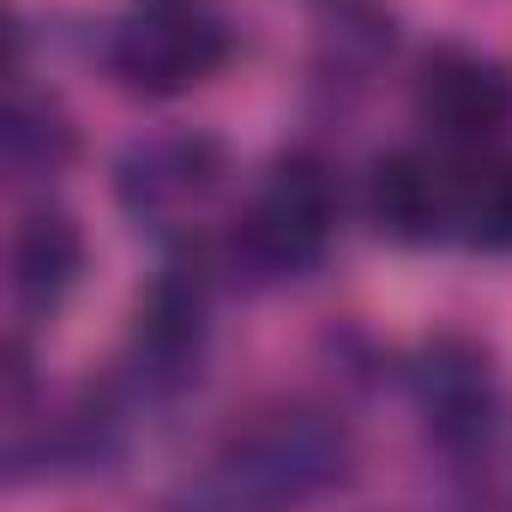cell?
Returning a JSON list of instances; mask_svg holds the SVG:
<instances>
[{"label": "cell", "mask_w": 512, "mask_h": 512, "mask_svg": "<svg viewBox=\"0 0 512 512\" xmlns=\"http://www.w3.org/2000/svg\"><path fill=\"white\" fill-rule=\"evenodd\" d=\"M338 211H344V193H338L332 163L320 151H290L260 175L253 199L241 205L223 241V260L247 290L296 284L332 253Z\"/></svg>", "instance_id": "obj_1"}, {"label": "cell", "mask_w": 512, "mask_h": 512, "mask_svg": "<svg viewBox=\"0 0 512 512\" xmlns=\"http://www.w3.org/2000/svg\"><path fill=\"white\" fill-rule=\"evenodd\" d=\"M350 464H356V446L338 416L308 410V404H278L229 434L217 458V494L260 500V506L314 500V494L344 488Z\"/></svg>", "instance_id": "obj_2"}, {"label": "cell", "mask_w": 512, "mask_h": 512, "mask_svg": "<svg viewBox=\"0 0 512 512\" xmlns=\"http://www.w3.org/2000/svg\"><path fill=\"white\" fill-rule=\"evenodd\" d=\"M235 61V31L205 0H139L103 31V67L127 97H187Z\"/></svg>", "instance_id": "obj_3"}, {"label": "cell", "mask_w": 512, "mask_h": 512, "mask_svg": "<svg viewBox=\"0 0 512 512\" xmlns=\"http://www.w3.org/2000/svg\"><path fill=\"white\" fill-rule=\"evenodd\" d=\"M205 350H211V272L199 253H169L133 308L127 380L139 398H175L199 380Z\"/></svg>", "instance_id": "obj_4"}, {"label": "cell", "mask_w": 512, "mask_h": 512, "mask_svg": "<svg viewBox=\"0 0 512 512\" xmlns=\"http://www.w3.org/2000/svg\"><path fill=\"white\" fill-rule=\"evenodd\" d=\"M410 398L422 410L428 440L452 464L488 458V446L500 434V368L476 338H464V332L428 338L410 362Z\"/></svg>", "instance_id": "obj_5"}, {"label": "cell", "mask_w": 512, "mask_h": 512, "mask_svg": "<svg viewBox=\"0 0 512 512\" xmlns=\"http://www.w3.org/2000/svg\"><path fill=\"white\" fill-rule=\"evenodd\" d=\"M416 121L440 151H500L512 139V73L470 43H434L416 67Z\"/></svg>", "instance_id": "obj_6"}, {"label": "cell", "mask_w": 512, "mask_h": 512, "mask_svg": "<svg viewBox=\"0 0 512 512\" xmlns=\"http://www.w3.org/2000/svg\"><path fill=\"white\" fill-rule=\"evenodd\" d=\"M223 175L229 151L211 133H145L115 157V199L139 229H181L223 193Z\"/></svg>", "instance_id": "obj_7"}, {"label": "cell", "mask_w": 512, "mask_h": 512, "mask_svg": "<svg viewBox=\"0 0 512 512\" xmlns=\"http://www.w3.org/2000/svg\"><path fill=\"white\" fill-rule=\"evenodd\" d=\"M368 223L398 247H434L452 241V187H446V151H386L368 169Z\"/></svg>", "instance_id": "obj_8"}, {"label": "cell", "mask_w": 512, "mask_h": 512, "mask_svg": "<svg viewBox=\"0 0 512 512\" xmlns=\"http://www.w3.org/2000/svg\"><path fill=\"white\" fill-rule=\"evenodd\" d=\"M85 278V229L73 211L61 205H37L19 217L13 247H7V284L25 320H49L61 314V302L79 290Z\"/></svg>", "instance_id": "obj_9"}, {"label": "cell", "mask_w": 512, "mask_h": 512, "mask_svg": "<svg viewBox=\"0 0 512 512\" xmlns=\"http://www.w3.org/2000/svg\"><path fill=\"white\" fill-rule=\"evenodd\" d=\"M0 157H7V175L13 181H55L79 157V127H73L67 103L55 91L25 85V73H13V91H7Z\"/></svg>", "instance_id": "obj_10"}, {"label": "cell", "mask_w": 512, "mask_h": 512, "mask_svg": "<svg viewBox=\"0 0 512 512\" xmlns=\"http://www.w3.org/2000/svg\"><path fill=\"white\" fill-rule=\"evenodd\" d=\"M452 241L476 253H512V151H446Z\"/></svg>", "instance_id": "obj_11"}]
</instances>
